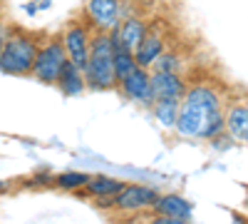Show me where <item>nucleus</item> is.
I'll return each instance as SVG.
<instances>
[{
    "instance_id": "f257e3e1",
    "label": "nucleus",
    "mask_w": 248,
    "mask_h": 224,
    "mask_svg": "<svg viewBox=\"0 0 248 224\" xmlns=\"http://www.w3.org/2000/svg\"><path fill=\"white\" fill-rule=\"evenodd\" d=\"M226 100H229V87L223 83L196 80V83L186 85L179 100L174 130L181 137L191 139L218 137L221 132H226Z\"/></svg>"
},
{
    "instance_id": "f03ea898",
    "label": "nucleus",
    "mask_w": 248,
    "mask_h": 224,
    "mask_svg": "<svg viewBox=\"0 0 248 224\" xmlns=\"http://www.w3.org/2000/svg\"><path fill=\"white\" fill-rule=\"evenodd\" d=\"M85 85L94 92L117 90V75H114V45L112 33L107 30H92L90 35V55L85 68Z\"/></svg>"
},
{
    "instance_id": "7ed1b4c3",
    "label": "nucleus",
    "mask_w": 248,
    "mask_h": 224,
    "mask_svg": "<svg viewBox=\"0 0 248 224\" xmlns=\"http://www.w3.org/2000/svg\"><path fill=\"white\" fill-rule=\"evenodd\" d=\"M43 43L40 33H30L25 28H8L3 52H0V72L13 75V77H28L32 72V63L37 48Z\"/></svg>"
},
{
    "instance_id": "20e7f679",
    "label": "nucleus",
    "mask_w": 248,
    "mask_h": 224,
    "mask_svg": "<svg viewBox=\"0 0 248 224\" xmlns=\"http://www.w3.org/2000/svg\"><path fill=\"white\" fill-rule=\"evenodd\" d=\"M65 63H67V52H65L62 37L57 33V35H50L47 40L40 43L30 75L37 80V83H43V85H55L57 77H60V70H62Z\"/></svg>"
},
{
    "instance_id": "39448f33",
    "label": "nucleus",
    "mask_w": 248,
    "mask_h": 224,
    "mask_svg": "<svg viewBox=\"0 0 248 224\" xmlns=\"http://www.w3.org/2000/svg\"><path fill=\"white\" fill-rule=\"evenodd\" d=\"M159 197L156 190L144 187V185H124L114 197H112V207L107 209V217H139L141 212H147L154 199Z\"/></svg>"
},
{
    "instance_id": "423d86ee",
    "label": "nucleus",
    "mask_w": 248,
    "mask_h": 224,
    "mask_svg": "<svg viewBox=\"0 0 248 224\" xmlns=\"http://www.w3.org/2000/svg\"><path fill=\"white\" fill-rule=\"evenodd\" d=\"M90 35H92V28L87 25V20L79 15L70 17L65 28H62L60 37H62V45H65V52H67V60L85 72L87 68V55H90Z\"/></svg>"
},
{
    "instance_id": "0eeeda50",
    "label": "nucleus",
    "mask_w": 248,
    "mask_h": 224,
    "mask_svg": "<svg viewBox=\"0 0 248 224\" xmlns=\"http://www.w3.org/2000/svg\"><path fill=\"white\" fill-rule=\"evenodd\" d=\"M169 45V23H154V25H147V33L144 37L137 43L134 48V60L137 65L149 70L154 65V60L164 52V48Z\"/></svg>"
},
{
    "instance_id": "6e6552de",
    "label": "nucleus",
    "mask_w": 248,
    "mask_h": 224,
    "mask_svg": "<svg viewBox=\"0 0 248 224\" xmlns=\"http://www.w3.org/2000/svg\"><path fill=\"white\" fill-rule=\"evenodd\" d=\"M117 92L129 100V103H137L141 107H152L154 105V95H152V72L144 68H134L129 75H124L117 83Z\"/></svg>"
},
{
    "instance_id": "1a4fd4ad",
    "label": "nucleus",
    "mask_w": 248,
    "mask_h": 224,
    "mask_svg": "<svg viewBox=\"0 0 248 224\" xmlns=\"http://www.w3.org/2000/svg\"><path fill=\"white\" fill-rule=\"evenodd\" d=\"M82 17L92 30H114L122 17V0H87L82 5Z\"/></svg>"
},
{
    "instance_id": "9d476101",
    "label": "nucleus",
    "mask_w": 248,
    "mask_h": 224,
    "mask_svg": "<svg viewBox=\"0 0 248 224\" xmlns=\"http://www.w3.org/2000/svg\"><path fill=\"white\" fill-rule=\"evenodd\" d=\"M226 132L236 142H248V95L226 100Z\"/></svg>"
},
{
    "instance_id": "9b49d317",
    "label": "nucleus",
    "mask_w": 248,
    "mask_h": 224,
    "mask_svg": "<svg viewBox=\"0 0 248 224\" xmlns=\"http://www.w3.org/2000/svg\"><path fill=\"white\" fill-rule=\"evenodd\" d=\"M149 214H164V217H174V219H181V222H191L194 205L186 197H181V194H159L154 199V205L147 212H141L137 219H144Z\"/></svg>"
},
{
    "instance_id": "f8f14e48",
    "label": "nucleus",
    "mask_w": 248,
    "mask_h": 224,
    "mask_svg": "<svg viewBox=\"0 0 248 224\" xmlns=\"http://www.w3.org/2000/svg\"><path fill=\"white\" fill-rule=\"evenodd\" d=\"M147 25L149 23H147V17H144L141 13H124L119 17L117 28L109 30V33H112V37L117 40V43H122V45H127L129 50H134L137 43L144 37V33H147Z\"/></svg>"
},
{
    "instance_id": "ddd939ff",
    "label": "nucleus",
    "mask_w": 248,
    "mask_h": 224,
    "mask_svg": "<svg viewBox=\"0 0 248 224\" xmlns=\"http://www.w3.org/2000/svg\"><path fill=\"white\" fill-rule=\"evenodd\" d=\"M152 72V95L159 97H181L186 90V77L179 72H164V70H149Z\"/></svg>"
},
{
    "instance_id": "4468645a",
    "label": "nucleus",
    "mask_w": 248,
    "mask_h": 224,
    "mask_svg": "<svg viewBox=\"0 0 248 224\" xmlns=\"http://www.w3.org/2000/svg\"><path fill=\"white\" fill-rule=\"evenodd\" d=\"M127 182H122L117 177H105V174H99V177H90V182L82 190H77L75 194L79 197H109V194H117Z\"/></svg>"
},
{
    "instance_id": "2eb2a0df",
    "label": "nucleus",
    "mask_w": 248,
    "mask_h": 224,
    "mask_svg": "<svg viewBox=\"0 0 248 224\" xmlns=\"http://www.w3.org/2000/svg\"><path fill=\"white\" fill-rule=\"evenodd\" d=\"M55 85L62 90V95H67V97L79 95V92H85V90H87V85H85V75H82V70L75 68L70 60H67L65 65H62L60 77H57V83H55Z\"/></svg>"
},
{
    "instance_id": "dca6fc26",
    "label": "nucleus",
    "mask_w": 248,
    "mask_h": 224,
    "mask_svg": "<svg viewBox=\"0 0 248 224\" xmlns=\"http://www.w3.org/2000/svg\"><path fill=\"white\" fill-rule=\"evenodd\" d=\"M179 100L181 97H159V100H154V105L149 110H152V115L156 117V122L161 127H167V130L174 127L176 115H179Z\"/></svg>"
},
{
    "instance_id": "f3484780",
    "label": "nucleus",
    "mask_w": 248,
    "mask_h": 224,
    "mask_svg": "<svg viewBox=\"0 0 248 224\" xmlns=\"http://www.w3.org/2000/svg\"><path fill=\"white\" fill-rule=\"evenodd\" d=\"M112 45H114V75H117V83H119L124 75H129L137 68V60H134V50L117 43L114 37H112Z\"/></svg>"
},
{
    "instance_id": "a211bd4d",
    "label": "nucleus",
    "mask_w": 248,
    "mask_h": 224,
    "mask_svg": "<svg viewBox=\"0 0 248 224\" xmlns=\"http://www.w3.org/2000/svg\"><path fill=\"white\" fill-rule=\"evenodd\" d=\"M90 182V174L87 172H62V174H55L52 179V187L55 190H62V192H77L82 190Z\"/></svg>"
},
{
    "instance_id": "6ab92c4d",
    "label": "nucleus",
    "mask_w": 248,
    "mask_h": 224,
    "mask_svg": "<svg viewBox=\"0 0 248 224\" xmlns=\"http://www.w3.org/2000/svg\"><path fill=\"white\" fill-rule=\"evenodd\" d=\"M52 179H55V174L40 172V174H32V177L28 179V187H52Z\"/></svg>"
},
{
    "instance_id": "aec40b11",
    "label": "nucleus",
    "mask_w": 248,
    "mask_h": 224,
    "mask_svg": "<svg viewBox=\"0 0 248 224\" xmlns=\"http://www.w3.org/2000/svg\"><path fill=\"white\" fill-rule=\"evenodd\" d=\"M5 35H8V28L0 23V52H3V43H5Z\"/></svg>"
},
{
    "instance_id": "412c9836",
    "label": "nucleus",
    "mask_w": 248,
    "mask_h": 224,
    "mask_svg": "<svg viewBox=\"0 0 248 224\" xmlns=\"http://www.w3.org/2000/svg\"><path fill=\"white\" fill-rule=\"evenodd\" d=\"M8 190H10V182H8V179H0V194L8 192Z\"/></svg>"
},
{
    "instance_id": "4be33fe9",
    "label": "nucleus",
    "mask_w": 248,
    "mask_h": 224,
    "mask_svg": "<svg viewBox=\"0 0 248 224\" xmlns=\"http://www.w3.org/2000/svg\"><path fill=\"white\" fill-rule=\"evenodd\" d=\"M246 205H248V202H246Z\"/></svg>"
}]
</instances>
